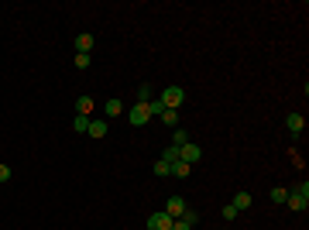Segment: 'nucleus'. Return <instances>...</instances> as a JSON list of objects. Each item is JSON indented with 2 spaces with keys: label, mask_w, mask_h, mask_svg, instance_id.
Instances as JSON below:
<instances>
[{
  "label": "nucleus",
  "mask_w": 309,
  "mask_h": 230,
  "mask_svg": "<svg viewBox=\"0 0 309 230\" xmlns=\"http://www.w3.org/2000/svg\"><path fill=\"white\" fill-rule=\"evenodd\" d=\"M186 141H189V134H186L182 127H175V131H172V144H175V148H182Z\"/></svg>",
  "instance_id": "17"
},
{
  "label": "nucleus",
  "mask_w": 309,
  "mask_h": 230,
  "mask_svg": "<svg viewBox=\"0 0 309 230\" xmlns=\"http://www.w3.org/2000/svg\"><path fill=\"white\" fill-rule=\"evenodd\" d=\"M90 137H107V120H90Z\"/></svg>",
  "instance_id": "12"
},
{
  "label": "nucleus",
  "mask_w": 309,
  "mask_h": 230,
  "mask_svg": "<svg viewBox=\"0 0 309 230\" xmlns=\"http://www.w3.org/2000/svg\"><path fill=\"white\" fill-rule=\"evenodd\" d=\"M90 48H93V35L83 31V35L76 38V55H90Z\"/></svg>",
  "instance_id": "11"
},
{
  "label": "nucleus",
  "mask_w": 309,
  "mask_h": 230,
  "mask_svg": "<svg viewBox=\"0 0 309 230\" xmlns=\"http://www.w3.org/2000/svg\"><path fill=\"white\" fill-rule=\"evenodd\" d=\"M186 210H189V206H186V199H182V196H172V199L165 203V213H169L172 220H179V216H182Z\"/></svg>",
  "instance_id": "8"
},
{
  "label": "nucleus",
  "mask_w": 309,
  "mask_h": 230,
  "mask_svg": "<svg viewBox=\"0 0 309 230\" xmlns=\"http://www.w3.org/2000/svg\"><path fill=\"white\" fill-rule=\"evenodd\" d=\"M11 175H14V172H11V165L0 162V182H11Z\"/></svg>",
  "instance_id": "23"
},
{
  "label": "nucleus",
  "mask_w": 309,
  "mask_h": 230,
  "mask_svg": "<svg viewBox=\"0 0 309 230\" xmlns=\"http://www.w3.org/2000/svg\"><path fill=\"white\" fill-rule=\"evenodd\" d=\"M196 223H199V213H196V210H186L179 220H172V230H193Z\"/></svg>",
  "instance_id": "5"
},
{
  "label": "nucleus",
  "mask_w": 309,
  "mask_h": 230,
  "mask_svg": "<svg viewBox=\"0 0 309 230\" xmlns=\"http://www.w3.org/2000/svg\"><path fill=\"white\" fill-rule=\"evenodd\" d=\"M162 162H169V165H172V162H179V148H175V144H169V148H165V155H162Z\"/></svg>",
  "instance_id": "18"
},
{
  "label": "nucleus",
  "mask_w": 309,
  "mask_h": 230,
  "mask_svg": "<svg viewBox=\"0 0 309 230\" xmlns=\"http://www.w3.org/2000/svg\"><path fill=\"white\" fill-rule=\"evenodd\" d=\"M271 199H275V203H285V199H289V189L275 186V189H271Z\"/></svg>",
  "instance_id": "20"
},
{
  "label": "nucleus",
  "mask_w": 309,
  "mask_h": 230,
  "mask_svg": "<svg viewBox=\"0 0 309 230\" xmlns=\"http://www.w3.org/2000/svg\"><path fill=\"white\" fill-rule=\"evenodd\" d=\"M306 199H309V186H306V182H302V186H295V189L289 192V199H285V206H289V210H295V213H302V210H306V206H309Z\"/></svg>",
  "instance_id": "1"
},
{
  "label": "nucleus",
  "mask_w": 309,
  "mask_h": 230,
  "mask_svg": "<svg viewBox=\"0 0 309 230\" xmlns=\"http://www.w3.org/2000/svg\"><path fill=\"white\" fill-rule=\"evenodd\" d=\"M285 131H289L292 137H299L302 131H306V117H302V114H289V117H285Z\"/></svg>",
  "instance_id": "6"
},
{
  "label": "nucleus",
  "mask_w": 309,
  "mask_h": 230,
  "mask_svg": "<svg viewBox=\"0 0 309 230\" xmlns=\"http://www.w3.org/2000/svg\"><path fill=\"white\" fill-rule=\"evenodd\" d=\"M162 120H165V124H169V127H179V124H182V120H179V110H162Z\"/></svg>",
  "instance_id": "15"
},
{
  "label": "nucleus",
  "mask_w": 309,
  "mask_h": 230,
  "mask_svg": "<svg viewBox=\"0 0 309 230\" xmlns=\"http://www.w3.org/2000/svg\"><path fill=\"white\" fill-rule=\"evenodd\" d=\"M148 100H151V86H148V83H144V86H141V90H137V103H148Z\"/></svg>",
  "instance_id": "21"
},
{
  "label": "nucleus",
  "mask_w": 309,
  "mask_h": 230,
  "mask_svg": "<svg viewBox=\"0 0 309 230\" xmlns=\"http://www.w3.org/2000/svg\"><path fill=\"white\" fill-rule=\"evenodd\" d=\"M148 230H172V216L162 210V213H151L148 216Z\"/></svg>",
  "instance_id": "7"
},
{
  "label": "nucleus",
  "mask_w": 309,
  "mask_h": 230,
  "mask_svg": "<svg viewBox=\"0 0 309 230\" xmlns=\"http://www.w3.org/2000/svg\"><path fill=\"white\" fill-rule=\"evenodd\" d=\"M199 158H203V148L193 144V141H186V144L179 148V162H186V165H196Z\"/></svg>",
  "instance_id": "4"
},
{
  "label": "nucleus",
  "mask_w": 309,
  "mask_h": 230,
  "mask_svg": "<svg viewBox=\"0 0 309 230\" xmlns=\"http://www.w3.org/2000/svg\"><path fill=\"white\" fill-rule=\"evenodd\" d=\"M103 110H107V117H120V114H124V103H120V100H107Z\"/></svg>",
  "instance_id": "13"
},
{
  "label": "nucleus",
  "mask_w": 309,
  "mask_h": 230,
  "mask_svg": "<svg viewBox=\"0 0 309 230\" xmlns=\"http://www.w3.org/2000/svg\"><path fill=\"white\" fill-rule=\"evenodd\" d=\"M127 120H131L134 127H144V124L151 120V110H148V103H134V107L127 110Z\"/></svg>",
  "instance_id": "3"
},
{
  "label": "nucleus",
  "mask_w": 309,
  "mask_h": 230,
  "mask_svg": "<svg viewBox=\"0 0 309 230\" xmlns=\"http://www.w3.org/2000/svg\"><path fill=\"white\" fill-rule=\"evenodd\" d=\"M223 220H237V210H234V206H223Z\"/></svg>",
  "instance_id": "24"
},
{
  "label": "nucleus",
  "mask_w": 309,
  "mask_h": 230,
  "mask_svg": "<svg viewBox=\"0 0 309 230\" xmlns=\"http://www.w3.org/2000/svg\"><path fill=\"white\" fill-rule=\"evenodd\" d=\"M154 175H172V165L158 158V162H154Z\"/></svg>",
  "instance_id": "19"
},
{
  "label": "nucleus",
  "mask_w": 309,
  "mask_h": 230,
  "mask_svg": "<svg viewBox=\"0 0 309 230\" xmlns=\"http://www.w3.org/2000/svg\"><path fill=\"white\" fill-rule=\"evenodd\" d=\"M182 100H186V90H182V86H165V93H162V107H165V110H179Z\"/></svg>",
  "instance_id": "2"
},
{
  "label": "nucleus",
  "mask_w": 309,
  "mask_h": 230,
  "mask_svg": "<svg viewBox=\"0 0 309 230\" xmlns=\"http://www.w3.org/2000/svg\"><path fill=\"white\" fill-rule=\"evenodd\" d=\"M72 131H76V134H86V131H90V117H76V120H72Z\"/></svg>",
  "instance_id": "16"
},
{
  "label": "nucleus",
  "mask_w": 309,
  "mask_h": 230,
  "mask_svg": "<svg viewBox=\"0 0 309 230\" xmlns=\"http://www.w3.org/2000/svg\"><path fill=\"white\" fill-rule=\"evenodd\" d=\"M189 172H193V165H186V162H172V175H175V179H186Z\"/></svg>",
  "instance_id": "14"
},
{
  "label": "nucleus",
  "mask_w": 309,
  "mask_h": 230,
  "mask_svg": "<svg viewBox=\"0 0 309 230\" xmlns=\"http://www.w3.org/2000/svg\"><path fill=\"white\" fill-rule=\"evenodd\" d=\"M251 203H254V199H251V192H237V196H234V199H230V206H234V210H237V213L251 210Z\"/></svg>",
  "instance_id": "9"
},
{
  "label": "nucleus",
  "mask_w": 309,
  "mask_h": 230,
  "mask_svg": "<svg viewBox=\"0 0 309 230\" xmlns=\"http://www.w3.org/2000/svg\"><path fill=\"white\" fill-rule=\"evenodd\" d=\"M93 107H97L93 96H79V100H76V117H90V114H93Z\"/></svg>",
  "instance_id": "10"
},
{
  "label": "nucleus",
  "mask_w": 309,
  "mask_h": 230,
  "mask_svg": "<svg viewBox=\"0 0 309 230\" xmlns=\"http://www.w3.org/2000/svg\"><path fill=\"white\" fill-rule=\"evenodd\" d=\"M72 65H76V69H90V55H76V58H72Z\"/></svg>",
  "instance_id": "22"
}]
</instances>
